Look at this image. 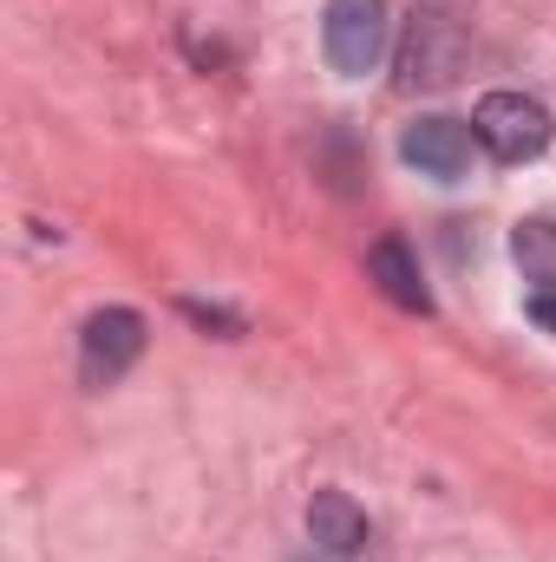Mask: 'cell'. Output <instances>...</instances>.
Returning a JSON list of instances; mask_svg holds the SVG:
<instances>
[{
  "mask_svg": "<svg viewBox=\"0 0 556 562\" xmlns=\"http://www.w3.org/2000/svg\"><path fill=\"white\" fill-rule=\"evenodd\" d=\"M393 46V7L387 0H327L321 13V53L341 79H367L380 72Z\"/></svg>",
  "mask_w": 556,
  "mask_h": 562,
  "instance_id": "1",
  "label": "cell"
},
{
  "mask_svg": "<svg viewBox=\"0 0 556 562\" xmlns=\"http://www.w3.org/2000/svg\"><path fill=\"white\" fill-rule=\"evenodd\" d=\"M471 132H478V144H485L498 164H531V157H544L551 138H556L551 112H544L537 99H524V92H485L478 112H471Z\"/></svg>",
  "mask_w": 556,
  "mask_h": 562,
  "instance_id": "2",
  "label": "cell"
},
{
  "mask_svg": "<svg viewBox=\"0 0 556 562\" xmlns=\"http://www.w3.org/2000/svg\"><path fill=\"white\" fill-rule=\"evenodd\" d=\"M144 353V314L138 307H99L86 314L79 327V380L99 393V386H119Z\"/></svg>",
  "mask_w": 556,
  "mask_h": 562,
  "instance_id": "3",
  "label": "cell"
},
{
  "mask_svg": "<svg viewBox=\"0 0 556 562\" xmlns=\"http://www.w3.org/2000/svg\"><path fill=\"white\" fill-rule=\"evenodd\" d=\"M471 150H478V132H471L465 119H445V112L413 119V125L400 132V157L413 164L419 177H438V183H458V177L471 170Z\"/></svg>",
  "mask_w": 556,
  "mask_h": 562,
  "instance_id": "4",
  "label": "cell"
},
{
  "mask_svg": "<svg viewBox=\"0 0 556 562\" xmlns=\"http://www.w3.org/2000/svg\"><path fill=\"white\" fill-rule=\"evenodd\" d=\"M458 66H465V40L445 26V13H419L407 46H400V86L407 92H438V86L458 79Z\"/></svg>",
  "mask_w": 556,
  "mask_h": 562,
  "instance_id": "5",
  "label": "cell"
},
{
  "mask_svg": "<svg viewBox=\"0 0 556 562\" xmlns=\"http://www.w3.org/2000/svg\"><path fill=\"white\" fill-rule=\"evenodd\" d=\"M308 537H314L327 557L347 562V557H360V550H367V537H374V530H367V510H360L347 491H314V504H308Z\"/></svg>",
  "mask_w": 556,
  "mask_h": 562,
  "instance_id": "6",
  "label": "cell"
},
{
  "mask_svg": "<svg viewBox=\"0 0 556 562\" xmlns=\"http://www.w3.org/2000/svg\"><path fill=\"white\" fill-rule=\"evenodd\" d=\"M367 276H374V288H380L393 307H407V314H432V288L419 281V262H413V249H407L400 236H380V243L367 249Z\"/></svg>",
  "mask_w": 556,
  "mask_h": 562,
  "instance_id": "7",
  "label": "cell"
},
{
  "mask_svg": "<svg viewBox=\"0 0 556 562\" xmlns=\"http://www.w3.org/2000/svg\"><path fill=\"white\" fill-rule=\"evenodd\" d=\"M511 262L537 281V294H556V216H524L511 229Z\"/></svg>",
  "mask_w": 556,
  "mask_h": 562,
  "instance_id": "8",
  "label": "cell"
},
{
  "mask_svg": "<svg viewBox=\"0 0 556 562\" xmlns=\"http://www.w3.org/2000/svg\"><path fill=\"white\" fill-rule=\"evenodd\" d=\"M531 321H537V327H551V334H556V294H537V301H531Z\"/></svg>",
  "mask_w": 556,
  "mask_h": 562,
  "instance_id": "9",
  "label": "cell"
}]
</instances>
